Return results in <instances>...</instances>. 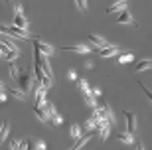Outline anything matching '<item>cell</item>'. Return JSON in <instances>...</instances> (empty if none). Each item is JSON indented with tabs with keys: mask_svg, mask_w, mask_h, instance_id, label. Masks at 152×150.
Here are the masks:
<instances>
[{
	"mask_svg": "<svg viewBox=\"0 0 152 150\" xmlns=\"http://www.w3.org/2000/svg\"><path fill=\"white\" fill-rule=\"evenodd\" d=\"M0 34L4 36H10V38H22V40H30V34L22 28H16V26H0Z\"/></svg>",
	"mask_w": 152,
	"mask_h": 150,
	"instance_id": "1",
	"label": "cell"
},
{
	"mask_svg": "<svg viewBox=\"0 0 152 150\" xmlns=\"http://www.w3.org/2000/svg\"><path fill=\"white\" fill-rule=\"evenodd\" d=\"M0 57L6 61H14L16 57H20V50H12L10 45H6L2 40H0Z\"/></svg>",
	"mask_w": 152,
	"mask_h": 150,
	"instance_id": "2",
	"label": "cell"
},
{
	"mask_svg": "<svg viewBox=\"0 0 152 150\" xmlns=\"http://www.w3.org/2000/svg\"><path fill=\"white\" fill-rule=\"evenodd\" d=\"M18 89H22L24 93H28L30 89H32V73H20V75H18Z\"/></svg>",
	"mask_w": 152,
	"mask_h": 150,
	"instance_id": "3",
	"label": "cell"
},
{
	"mask_svg": "<svg viewBox=\"0 0 152 150\" xmlns=\"http://www.w3.org/2000/svg\"><path fill=\"white\" fill-rule=\"evenodd\" d=\"M34 48L39 51V53H44L45 57H48V56H51V53L56 51V50H53V45L45 44V42H42V40H34Z\"/></svg>",
	"mask_w": 152,
	"mask_h": 150,
	"instance_id": "4",
	"label": "cell"
},
{
	"mask_svg": "<svg viewBox=\"0 0 152 150\" xmlns=\"http://www.w3.org/2000/svg\"><path fill=\"white\" fill-rule=\"evenodd\" d=\"M34 115L38 117V121H39V122H44V124H50V122H51L50 115L44 111V107H42V105H34Z\"/></svg>",
	"mask_w": 152,
	"mask_h": 150,
	"instance_id": "5",
	"label": "cell"
},
{
	"mask_svg": "<svg viewBox=\"0 0 152 150\" xmlns=\"http://www.w3.org/2000/svg\"><path fill=\"white\" fill-rule=\"evenodd\" d=\"M126 8H129V2H126V0H117L115 4H111L107 8V12H109V14H118V12L126 10Z\"/></svg>",
	"mask_w": 152,
	"mask_h": 150,
	"instance_id": "6",
	"label": "cell"
},
{
	"mask_svg": "<svg viewBox=\"0 0 152 150\" xmlns=\"http://www.w3.org/2000/svg\"><path fill=\"white\" fill-rule=\"evenodd\" d=\"M93 136H95V132H93V130H89V132H87V134H83V136L79 134V136H77V140H75V144H73V148H75V150H77V148H83V146L87 144V142H89V140L93 138Z\"/></svg>",
	"mask_w": 152,
	"mask_h": 150,
	"instance_id": "7",
	"label": "cell"
},
{
	"mask_svg": "<svg viewBox=\"0 0 152 150\" xmlns=\"http://www.w3.org/2000/svg\"><path fill=\"white\" fill-rule=\"evenodd\" d=\"M124 121H126V128L129 132H134L136 130V115L130 111H124Z\"/></svg>",
	"mask_w": 152,
	"mask_h": 150,
	"instance_id": "8",
	"label": "cell"
},
{
	"mask_svg": "<svg viewBox=\"0 0 152 150\" xmlns=\"http://www.w3.org/2000/svg\"><path fill=\"white\" fill-rule=\"evenodd\" d=\"M12 26H16V28H22V30H28V20L24 18L22 12H14V22Z\"/></svg>",
	"mask_w": 152,
	"mask_h": 150,
	"instance_id": "9",
	"label": "cell"
},
{
	"mask_svg": "<svg viewBox=\"0 0 152 150\" xmlns=\"http://www.w3.org/2000/svg\"><path fill=\"white\" fill-rule=\"evenodd\" d=\"M117 24H130V26H136V24H134V20H132V16H130L129 8H126V10H123V12H118Z\"/></svg>",
	"mask_w": 152,
	"mask_h": 150,
	"instance_id": "10",
	"label": "cell"
},
{
	"mask_svg": "<svg viewBox=\"0 0 152 150\" xmlns=\"http://www.w3.org/2000/svg\"><path fill=\"white\" fill-rule=\"evenodd\" d=\"M89 42H91L93 45H95V48H107V45H111L105 38L97 36V34H91V36H89Z\"/></svg>",
	"mask_w": 152,
	"mask_h": 150,
	"instance_id": "11",
	"label": "cell"
},
{
	"mask_svg": "<svg viewBox=\"0 0 152 150\" xmlns=\"http://www.w3.org/2000/svg\"><path fill=\"white\" fill-rule=\"evenodd\" d=\"M61 50L63 51H75V53H89V51H91L89 48L83 45V44H81V45H63Z\"/></svg>",
	"mask_w": 152,
	"mask_h": 150,
	"instance_id": "12",
	"label": "cell"
},
{
	"mask_svg": "<svg viewBox=\"0 0 152 150\" xmlns=\"http://www.w3.org/2000/svg\"><path fill=\"white\" fill-rule=\"evenodd\" d=\"M118 48L117 45H107V48H101V57H113V56H118Z\"/></svg>",
	"mask_w": 152,
	"mask_h": 150,
	"instance_id": "13",
	"label": "cell"
},
{
	"mask_svg": "<svg viewBox=\"0 0 152 150\" xmlns=\"http://www.w3.org/2000/svg\"><path fill=\"white\" fill-rule=\"evenodd\" d=\"M99 138L101 140H107V136L111 134V127H109V122H105V124H99Z\"/></svg>",
	"mask_w": 152,
	"mask_h": 150,
	"instance_id": "14",
	"label": "cell"
},
{
	"mask_svg": "<svg viewBox=\"0 0 152 150\" xmlns=\"http://www.w3.org/2000/svg\"><path fill=\"white\" fill-rule=\"evenodd\" d=\"M45 91H48V87H44V85L36 89V105H42L45 101Z\"/></svg>",
	"mask_w": 152,
	"mask_h": 150,
	"instance_id": "15",
	"label": "cell"
},
{
	"mask_svg": "<svg viewBox=\"0 0 152 150\" xmlns=\"http://www.w3.org/2000/svg\"><path fill=\"white\" fill-rule=\"evenodd\" d=\"M144 69H152V59H140L134 65V71H144Z\"/></svg>",
	"mask_w": 152,
	"mask_h": 150,
	"instance_id": "16",
	"label": "cell"
},
{
	"mask_svg": "<svg viewBox=\"0 0 152 150\" xmlns=\"http://www.w3.org/2000/svg\"><path fill=\"white\" fill-rule=\"evenodd\" d=\"M115 136H117V140H121L124 144H130L132 142V132H115Z\"/></svg>",
	"mask_w": 152,
	"mask_h": 150,
	"instance_id": "17",
	"label": "cell"
},
{
	"mask_svg": "<svg viewBox=\"0 0 152 150\" xmlns=\"http://www.w3.org/2000/svg\"><path fill=\"white\" fill-rule=\"evenodd\" d=\"M8 130H10V121H4L0 124V144H2V140L8 136Z\"/></svg>",
	"mask_w": 152,
	"mask_h": 150,
	"instance_id": "18",
	"label": "cell"
},
{
	"mask_svg": "<svg viewBox=\"0 0 152 150\" xmlns=\"http://www.w3.org/2000/svg\"><path fill=\"white\" fill-rule=\"evenodd\" d=\"M10 95H12V97H16L18 101H24V99H26V93H24L22 89H10Z\"/></svg>",
	"mask_w": 152,
	"mask_h": 150,
	"instance_id": "19",
	"label": "cell"
},
{
	"mask_svg": "<svg viewBox=\"0 0 152 150\" xmlns=\"http://www.w3.org/2000/svg\"><path fill=\"white\" fill-rule=\"evenodd\" d=\"M77 87H79L81 91H83L85 95L91 93V89H89V85H87V81H85V79H77Z\"/></svg>",
	"mask_w": 152,
	"mask_h": 150,
	"instance_id": "20",
	"label": "cell"
},
{
	"mask_svg": "<svg viewBox=\"0 0 152 150\" xmlns=\"http://www.w3.org/2000/svg\"><path fill=\"white\" fill-rule=\"evenodd\" d=\"M8 71H10V77H12V79H18V75H20L18 67L14 65V61H10V65H8Z\"/></svg>",
	"mask_w": 152,
	"mask_h": 150,
	"instance_id": "21",
	"label": "cell"
},
{
	"mask_svg": "<svg viewBox=\"0 0 152 150\" xmlns=\"http://www.w3.org/2000/svg\"><path fill=\"white\" fill-rule=\"evenodd\" d=\"M61 122H63V117L59 115V113L51 115V124H61Z\"/></svg>",
	"mask_w": 152,
	"mask_h": 150,
	"instance_id": "22",
	"label": "cell"
},
{
	"mask_svg": "<svg viewBox=\"0 0 152 150\" xmlns=\"http://www.w3.org/2000/svg\"><path fill=\"white\" fill-rule=\"evenodd\" d=\"M75 4L81 12H87V0H75Z\"/></svg>",
	"mask_w": 152,
	"mask_h": 150,
	"instance_id": "23",
	"label": "cell"
},
{
	"mask_svg": "<svg viewBox=\"0 0 152 150\" xmlns=\"http://www.w3.org/2000/svg\"><path fill=\"white\" fill-rule=\"evenodd\" d=\"M85 127L89 128V130H95V128H97V121H95V119H93V117H91L89 121L85 122Z\"/></svg>",
	"mask_w": 152,
	"mask_h": 150,
	"instance_id": "24",
	"label": "cell"
},
{
	"mask_svg": "<svg viewBox=\"0 0 152 150\" xmlns=\"http://www.w3.org/2000/svg\"><path fill=\"white\" fill-rule=\"evenodd\" d=\"M138 85H140V89L144 91V95H146L148 99H150V103H152V91L148 89V87H144V83H140V81H138Z\"/></svg>",
	"mask_w": 152,
	"mask_h": 150,
	"instance_id": "25",
	"label": "cell"
},
{
	"mask_svg": "<svg viewBox=\"0 0 152 150\" xmlns=\"http://www.w3.org/2000/svg\"><path fill=\"white\" fill-rule=\"evenodd\" d=\"M118 61H121V63H129V61H132V53H124V56H121Z\"/></svg>",
	"mask_w": 152,
	"mask_h": 150,
	"instance_id": "26",
	"label": "cell"
},
{
	"mask_svg": "<svg viewBox=\"0 0 152 150\" xmlns=\"http://www.w3.org/2000/svg\"><path fill=\"white\" fill-rule=\"evenodd\" d=\"M79 134H81V127H79V124H73V127H71V136L77 138Z\"/></svg>",
	"mask_w": 152,
	"mask_h": 150,
	"instance_id": "27",
	"label": "cell"
},
{
	"mask_svg": "<svg viewBox=\"0 0 152 150\" xmlns=\"http://www.w3.org/2000/svg\"><path fill=\"white\" fill-rule=\"evenodd\" d=\"M20 142H22V140H18V138L10 140V148H20Z\"/></svg>",
	"mask_w": 152,
	"mask_h": 150,
	"instance_id": "28",
	"label": "cell"
},
{
	"mask_svg": "<svg viewBox=\"0 0 152 150\" xmlns=\"http://www.w3.org/2000/svg\"><path fill=\"white\" fill-rule=\"evenodd\" d=\"M34 148H38V150H44V148H45V144H44V142H42V140H38V142H36V146H34Z\"/></svg>",
	"mask_w": 152,
	"mask_h": 150,
	"instance_id": "29",
	"label": "cell"
},
{
	"mask_svg": "<svg viewBox=\"0 0 152 150\" xmlns=\"http://www.w3.org/2000/svg\"><path fill=\"white\" fill-rule=\"evenodd\" d=\"M24 8H22V4H20V2H16V4H14V12H22Z\"/></svg>",
	"mask_w": 152,
	"mask_h": 150,
	"instance_id": "30",
	"label": "cell"
},
{
	"mask_svg": "<svg viewBox=\"0 0 152 150\" xmlns=\"http://www.w3.org/2000/svg\"><path fill=\"white\" fill-rule=\"evenodd\" d=\"M69 79H73V81H77V73H75V71H69Z\"/></svg>",
	"mask_w": 152,
	"mask_h": 150,
	"instance_id": "31",
	"label": "cell"
},
{
	"mask_svg": "<svg viewBox=\"0 0 152 150\" xmlns=\"http://www.w3.org/2000/svg\"><path fill=\"white\" fill-rule=\"evenodd\" d=\"M0 89H4V83H2V81H0Z\"/></svg>",
	"mask_w": 152,
	"mask_h": 150,
	"instance_id": "32",
	"label": "cell"
},
{
	"mask_svg": "<svg viewBox=\"0 0 152 150\" xmlns=\"http://www.w3.org/2000/svg\"><path fill=\"white\" fill-rule=\"evenodd\" d=\"M6 2H10V0H6Z\"/></svg>",
	"mask_w": 152,
	"mask_h": 150,
	"instance_id": "33",
	"label": "cell"
}]
</instances>
